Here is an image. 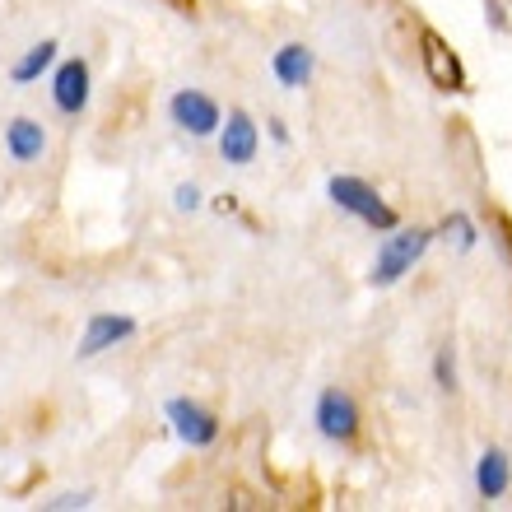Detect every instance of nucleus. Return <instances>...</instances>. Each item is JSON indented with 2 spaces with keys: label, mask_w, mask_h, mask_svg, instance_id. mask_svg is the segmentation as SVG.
Segmentation results:
<instances>
[{
  "label": "nucleus",
  "mask_w": 512,
  "mask_h": 512,
  "mask_svg": "<svg viewBox=\"0 0 512 512\" xmlns=\"http://www.w3.org/2000/svg\"><path fill=\"white\" fill-rule=\"evenodd\" d=\"M52 103L61 112H70V117L89 108V66H84L80 56L61 61V70H56V80H52Z\"/></svg>",
  "instance_id": "6"
},
{
  "label": "nucleus",
  "mask_w": 512,
  "mask_h": 512,
  "mask_svg": "<svg viewBox=\"0 0 512 512\" xmlns=\"http://www.w3.org/2000/svg\"><path fill=\"white\" fill-rule=\"evenodd\" d=\"M275 75H280L289 89H298V84L312 75V52H308V47H298V42L280 47V52H275Z\"/></svg>",
  "instance_id": "12"
},
{
  "label": "nucleus",
  "mask_w": 512,
  "mask_h": 512,
  "mask_svg": "<svg viewBox=\"0 0 512 512\" xmlns=\"http://www.w3.org/2000/svg\"><path fill=\"white\" fill-rule=\"evenodd\" d=\"M317 424H322L326 438L345 443V438H354V429H359V410H354V401L345 391H326L322 401H317Z\"/></svg>",
  "instance_id": "8"
},
{
  "label": "nucleus",
  "mask_w": 512,
  "mask_h": 512,
  "mask_svg": "<svg viewBox=\"0 0 512 512\" xmlns=\"http://www.w3.org/2000/svg\"><path fill=\"white\" fill-rule=\"evenodd\" d=\"M438 382H443V387H447V391L457 387V378H452V364H447V350H443V354H438Z\"/></svg>",
  "instance_id": "15"
},
{
  "label": "nucleus",
  "mask_w": 512,
  "mask_h": 512,
  "mask_svg": "<svg viewBox=\"0 0 512 512\" xmlns=\"http://www.w3.org/2000/svg\"><path fill=\"white\" fill-rule=\"evenodd\" d=\"M135 336V322L131 317H117V312H94L89 326H84V340H80V359H94V354L112 350L117 340H131Z\"/></svg>",
  "instance_id": "7"
},
{
  "label": "nucleus",
  "mask_w": 512,
  "mask_h": 512,
  "mask_svg": "<svg viewBox=\"0 0 512 512\" xmlns=\"http://www.w3.org/2000/svg\"><path fill=\"white\" fill-rule=\"evenodd\" d=\"M419 47H424V70H429V80L438 84V89H447V94H457L461 84H466V75H461V61L452 56V47H447L433 28L419 33Z\"/></svg>",
  "instance_id": "5"
},
{
  "label": "nucleus",
  "mask_w": 512,
  "mask_h": 512,
  "mask_svg": "<svg viewBox=\"0 0 512 512\" xmlns=\"http://www.w3.org/2000/svg\"><path fill=\"white\" fill-rule=\"evenodd\" d=\"M219 154H224L229 163H238V168L256 159V126H252L247 112H233L229 126L219 131Z\"/></svg>",
  "instance_id": "9"
},
{
  "label": "nucleus",
  "mask_w": 512,
  "mask_h": 512,
  "mask_svg": "<svg viewBox=\"0 0 512 512\" xmlns=\"http://www.w3.org/2000/svg\"><path fill=\"white\" fill-rule=\"evenodd\" d=\"M5 149H10L14 163H33V159H42V149H47V131H42L33 117H14V122L5 126Z\"/></svg>",
  "instance_id": "10"
},
{
  "label": "nucleus",
  "mask_w": 512,
  "mask_h": 512,
  "mask_svg": "<svg viewBox=\"0 0 512 512\" xmlns=\"http://www.w3.org/2000/svg\"><path fill=\"white\" fill-rule=\"evenodd\" d=\"M331 201H336L340 210L359 215L364 224H373V229H396V210H387V205L378 201V191L364 187L359 177H331Z\"/></svg>",
  "instance_id": "1"
},
{
  "label": "nucleus",
  "mask_w": 512,
  "mask_h": 512,
  "mask_svg": "<svg viewBox=\"0 0 512 512\" xmlns=\"http://www.w3.org/2000/svg\"><path fill=\"white\" fill-rule=\"evenodd\" d=\"M429 247V233L415 229V233H396L387 247L378 252V266H373V284H396L405 270L419 261V252Z\"/></svg>",
  "instance_id": "3"
},
{
  "label": "nucleus",
  "mask_w": 512,
  "mask_h": 512,
  "mask_svg": "<svg viewBox=\"0 0 512 512\" xmlns=\"http://www.w3.org/2000/svg\"><path fill=\"white\" fill-rule=\"evenodd\" d=\"M475 485L485 499H503V489H508V457H503L499 447L480 457V475H475Z\"/></svg>",
  "instance_id": "13"
},
{
  "label": "nucleus",
  "mask_w": 512,
  "mask_h": 512,
  "mask_svg": "<svg viewBox=\"0 0 512 512\" xmlns=\"http://www.w3.org/2000/svg\"><path fill=\"white\" fill-rule=\"evenodd\" d=\"M168 112H173V122L182 126V131H191V135H215L219 126H224L219 103L210 94H201V89H182V94H173Z\"/></svg>",
  "instance_id": "2"
},
{
  "label": "nucleus",
  "mask_w": 512,
  "mask_h": 512,
  "mask_svg": "<svg viewBox=\"0 0 512 512\" xmlns=\"http://www.w3.org/2000/svg\"><path fill=\"white\" fill-rule=\"evenodd\" d=\"M201 205V191L196 187H177V210H196Z\"/></svg>",
  "instance_id": "14"
},
{
  "label": "nucleus",
  "mask_w": 512,
  "mask_h": 512,
  "mask_svg": "<svg viewBox=\"0 0 512 512\" xmlns=\"http://www.w3.org/2000/svg\"><path fill=\"white\" fill-rule=\"evenodd\" d=\"M168 419H173V429L182 443L191 447H210L219 438V419L205 410V405L187 401V396H177V401H168Z\"/></svg>",
  "instance_id": "4"
},
{
  "label": "nucleus",
  "mask_w": 512,
  "mask_h": 512,
  "mask_svg": "<svg viewBox=\"0 0 512 512\" xmlns=\"http://www.w3.org/2000/svg\"><path fill=\"white\" fill-rule=\"evenodd\" d=\"M56 61V42L52 38H42V42H33V47H28L24 56H19V61H14L10 66V75H14V84H33L42 75V70L52 66Z\"/></svg>",
  "instance_id": "11"
},
{
  "label": "nucleus",
  "mask_w": 512,
  "mask_h": 512,
  "mask_svg": "<svg viewBox=\"0 0 512 512\" xmlns=\"http://www.w3.org/2000/svg\"><path fill=\"white\" fill-rule=\"evenodd\" d=\"M89 503V494H61V499H52V508H84Z\"/></svg>",
  "instance_id": "16"
}]
</instances>
